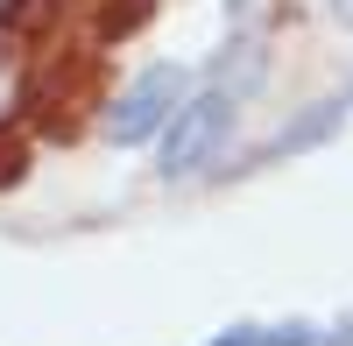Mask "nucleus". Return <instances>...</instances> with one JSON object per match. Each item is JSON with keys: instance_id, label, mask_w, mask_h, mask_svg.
Returning <instances> with one entry per match:
<instances>
[{"instance_id": "obj_1", "label": "nucleus", "mask_w": 353, "mask_h": 346, "mask_svg": "<svg viewBox=\"0 0 353 346\" xmlns=\"http://www.w3.org/2000/svg\"><path fill=\"white\" fill-rule=\"evenodd\" d=\"M184 99H191V71H184V64H149V71H141L128 92H121V106H113L106 134L121 141V149L163 141V134H170V121L184 113Z\"/></svg>"}, {"instance_id": "obj_2", "label": "nucleus", "mask_w": 353, "mask_h": 346, "mask_svg": "<svg viewBox=\"0 0 353 346\" xmlns=\"http://www.w3.org/2000/svg\"><path fill=\"white\" fill-rule=\"evenodd\" d=\"M233 113H241V99H226L219 85L184 99V113H176L170 134H163V177H170V184H176V177H198V170L219 156V141L233 134Z\"/></svg>"}, {"instance_id": "obj_3", "label": "nucleus", "mask_w": 353, "mask_h": 346, "mask_svg": "<svg viewBox=\"0 0 353 346\" xmlns=\"http://www.w3.org/2000/svg\"><path fill=\"white\" fill-rule=\"evenodd\" d=\"M339 121H346V99H318V106H304V121H290V128H276L269 141H261V156H254V163H276V156L318 149V141H325Z\"/></svg>"}, {"instance_id": "obj_4", "label": "nucleus", "mask_w": 353, "mask_h": 346, "mask_svg": "<svg viewBox=\"0 0 353 346\" xmlns=\"http://www.w3.org/2000/svg\"><path fill=\"white\" fill-rule=\"evenodd\" d=\"M212 346H269V332H261V325H233V332H219Z\"/></svg>"}, {"instance_id": "obj_5", "label": "nucleus", "mask_w": 353, "mask_h": 346, "mask_svg": "<svg viewBox=\"0 0 353 346\" xmlns=\"http://www.w3.org/2000/svg\"><path fill=\"white\" fill-rule=\"evenodd\" d=\"M332 14H339V21H346V28H353V0H332Z\"/></svg>"}, {"instance_id": "obj_6", "label": "nucleus", "mask_w": 353, "mask_h": 346, "mask_svg": "<svg viewBox=\"0 0 353 346\" xmlns=\"http://www.w3.org/2000/svg\"><path fill=\"white\" fill-rule=\"evenodd\" d=\"M325 346H353V325H346V332H332V339H325Z\"/></svg>"}, {"instance_id": "obj_7", "label": "nucleus", "mask_w": 353, "mask_h": 346, "mask_svg": "<svg viewBox=\"0 0 353 346\" xmlns=\"http://www.w3.org/2000/svg\"><path fill=\"white\" fill-rule=\"evenodd\" d=\"M233 8H241V0H233Z\"/></svg>"}]
</instances>
